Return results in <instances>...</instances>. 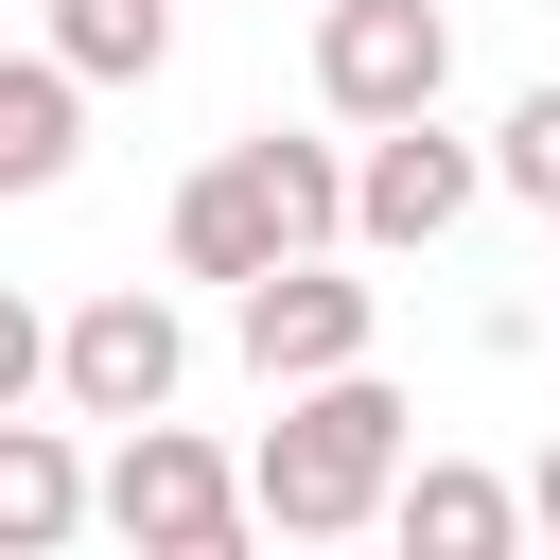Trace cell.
Wrapping results in <instances>:
<instances>
[{"mask_svg":"<svg viewBox=\"0 0 560 560\" xmlns=\"http://www.w3.org/2000/svg\"><path fill=\"white\" fill-rule=\"evenodd\" d=\"M455 88V18L438 0H315V105L332 122H402Z\"/></svg>","mask_w":560,"mask_h":560,"instance_id":"6","label":"cell"},{"mask_svg":"<svg viewBox=\"0 0 560 560\" xmlns=\"http://www.w3.org/2000/svg\"><path fill=\"white\" fill-rule=\"evenodd\" d=\"M158 245H175V280H262L280 262V210H262L245 158H210V175H175V228Z\"/></svg>","mask_w":560,"mask_h":560,"instance_id":"8","label":"cell"},{"mask_svg":"<svg viewBox=\"0 0 560 560\" xmlns=\"http://www.w3.org/2000/svg\"><path fill=\"white\" fill-rule=\"evenodd\" d=\"M35 52H52L70 88H158V70H175V0H52Z\"/></svg>","mask_w":560,"mask_h":560,"instance_id":"10","label":"cell"},{"mask_svg":"<svg viewBox=\"0 0 560 560\" xmlns=\"http://www.w3.org/2000/svg\"><path fill=\"white\" fill-rule=\"evenodd\" d=\"M88 525V455L35 420V402H0V560H52Z\"/></svg>","mask_w":560,"mask_h":560,"instance_id":"9","label":"cell"},{"mask_svg":"<svg viewBox=\"0 0 560 560\" xmlns=\"http://www.w3.org/2000/svg\"><path fill=\"white\" fill-rule=\"evenodd\" d=\"M0 402H52V315L0 280Z\"/></svg>","mask_w":560,"mask_h":560,"instance_id":"14","label":"cell"},{"mask_svg":"<svg viewBox=\"0 0 560 560\" xmlns=\"http://www.w3.org/2000/svg\"><path fill=\"white\" fill-rule=\"evenodd\" d=\"M228 158L262 175L280 245H350V158H332V140H280V122H262V140H228Z\"/></svg>","mask_w":560,"mask_h":560,"instance_id":"12","label":"cell"},{"mask_svg":"<svg viewBox=\"0 0 560 560\" xmlns=\"http://www.w3.org/2000/svg\"><path fill=\"white\" fill-rule=\"evenodd\" d=\"M70 158H88V88H70L52 52H0V210H18V192H52Z\"/></svg>","mask_w":560,"mask_h":560,"instance_id":"11","label":"cell"},{"mask_svg":"<svg viewBox=\"0 0 560 560\" xmlns=\"http://www.w3.org/2000/svg\"><path fill=\"white\" fill-rule=\"evenodd\" d=\"M280 420H262V455H245V525H280V542H368V508H385V472H402V385L350 350V368H315V385H262Z\"/></svg>","mask_w":560,"mask_h":560,"instance_id":"1","label":"cell"},{"mask_svg":"<svg viewBox=\"0 0 560 560\" xmlns=\"http://www.w3.org/2000/svg\"><path fill=\"white\" fill-rule=\"evenodd\" d=\"M472 210H490V158H472L438 105H402V122H350V245L420 262V245H455Z\"/></svg>","mask_w":560,"mask_h":560,"instance_id":"3","label":"cell"},{"mask_svg":"<svg viewBox=\"0 0 560 560\" xmlns=\"http://www.w3.org/2000/svg\"><path fill=\"white\" fill-rule=\"evenodd\" d=\"M368 525H402L420 560H508L525 542V490L508 472H472V455H420V472H385V508Z\"/></svg>","mask_w":560,"mask_h":560,"instance_id":"7","label":"cell"},{"mask_svg":"<svg viewBox=\"0 0 560 560\" xmlns=\"http://www.w3.org/2000/svg\"><path fill=\"white\" fill-rule=\"evenodd\" d=\"M175 385H192V315H175L158 280H105V298L52 315V402H70V420H158Z\"/></svg>","mask_w":560,"mask_h":560,"instance_id":"5","label":"cell"},{"mask_svg":"<svg viewBox=\"0 0 560 560\" xmlns=\"http://www.w3.org/2000/svg\"><path fill=\"white\" fill-rule=\"evenodd\" d=\"M525 525H542V542H560V438H542V472H525Z\"/></svg>","mask_w":560,"mask_h":560,"instance_id":"15","label":"cell"},{"mask_svg":"<svg viewBox=\"0 0 560 560\" xmlns=\"http://www.w3.org/2000/svg\"><path fill=\"white\" fill-rule=\"evenodd\" d=\"M228 350H245V385H315V368L385 350V298H368L332 245H280L262 280H228Z\"/></svg>","mask_w":560,"mask_h":560,"instance_id":"4","label":"cell"},{"mask_svg":"<svg viewBox=\"0 0 560 560\" xmlns=\"http://www.w3.org/2000/svg\"><path fill=\"white\" fill-rule=\"evenodd\" d=\"M472 158H490V192H525V210H560V70H542V88H525V105H508V122L472 140Z\"/></svg>","mask_w":560,"mask_h":560,"instance_id":"13","label":"cell"},{"mask_svg":"<svg viewBox=\"0 0 560 560\" xmlns=\"http://www.w3.org/2000/svg\"><path fill=\"white\" fill-rule=\"evenodd\" d=\"M88 525H105V542H140V560H228V542H262V525H245V455H210L175 402H158V420H105Z\"/></svg>","mask_w":560,"mask_h":560,"instance_id":"2","label":"cell"}]
</instances>
